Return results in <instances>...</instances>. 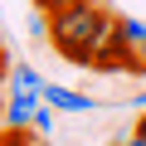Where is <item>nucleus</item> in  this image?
I'll return each mask as SVG.
<instances>
[{
	"instance_id": "obj_13",
	"label": "nucleus",
	"mask_w": 146,
	"mask_h": 146,
	"mask_svg": "<svg viewBox=\"0 0 146 146\" xmlns=\"http://www.w3.org/2000/svg\"><path fill=\"white\" fill-rule=\"evenodd\" d=\"M136 136H146V112H141V117H136Z\"/></svg>"
},
{
	"instance_id": "obj_12",
	"label": "nucleus",
	"mask_w": 146,
	"mask_h": 146,
	"mask_svg": "<svg viewBox=\"0 0 146 146\" xmlns=\"http://www.w3.org/2000/svg\"><path fill=\"white\" fill-rule=\"evenodd\" d=\"M117 146H146V136H136V131H131V136H127V141H117Z\"/></svg>"
},
{
	"instance_id": "obj_8",
	"label": "nucleus",
	"mask_w": 146,
	"mask_h": 146,
	"mask_svg": "<svg viewBox=\"0 0 146 146\" xmlns=\"http://www.w3.org/2000/svg\"><path fill=\"white\" fill-rule=\"evenodd\" d=\"M25 29H29L34 39H49V15H44V10H34V15L25 20Z\"/></svg>"
},
{
	"instance_id": "obj_7",
	"label": "nucleus",
	"mask_w": 146,
	"mask_h": 146,
	"mask_svg": "<svg viewBox=\"0 0 146 146\" xmlns=\"http://www.w3.org/2000/svg\"><path fill=\"white\" fill-rule=\"evenodd\" d=\"M29 131H34V136H49V131H54V107H49V102L34 107V127H29Z\"/></svg>"
},
{
	"instance_id": "obj_4",
	"label": "nucleus",
	"mask_w": 146,
	"mask_h": 146,
	"mask_svg": "<svg viewBox=\"0 0 146 146\" xmlns=\"http://www.w3.org/2000/svg\"><path fill=\"white\" fill-rule=\"evenodd\" d=\"M10 93H20V98H44V88H49V78H39V68H29V63H15L10 68V83H5Z\"/></svg>"
},
{
	"instance_id": "obj_5",
	"label": "nucleus",
	"mask_w": 146,
	"mask_h": 146,
	"mask_svg": "<svg viewBox=\"0 0 146 146\" xmlns=\"http://www.w3.org/2000/svg\"><path fill=\"white\" fill-rule=\"evenodd\" d=\"M44 102H49L54 112H93V98H88V93H73V88H58V83L44 88Z\"/></svg>"
},
{
	"instance_id": "obj_2",
	"label": "nucleus",
	"mask_w": 146,
	"mask_h": 146,
	"mask_svg": "<svg viewBox=\"0 0 146 146\" xmlns=\"http://www.w3.org/2000/svg\"><path fill=\"white\" fill-rule=\"evenodd\" d=\"M93 73H146V49L127 44V34L112 25V34L93 54Z\"/></svg>"
},
{
	"instance_id": "obj_14",
	"label": "nucleus",
	"mask_w": 146,
	"mask_h": 146,
	"mask_svg": "<svg viewBox=\"0 0 146 146\" xmlns=\"http://www.w3.org/2000/svg\"><path fill=\"white\" fill-rule=\"evenodd\" d=\"M0 131H5V98H0Z\"/></svg>"
},
{
	"instance_id": "obj_3",
	"label": "nucleus",
	"mask_w": 146,
	"mask_h": 146,
	"mask_svg": "<svg viewBox=\"0 0 146 146\" xmlns=\"http://www.w3.org/2000/svg\"><path fill=\"white\" fill-rule=\"evenodd\" d=\"M44 98H20V93H5V127L10 131H29L34 127V107Z\"/></svg>"
},
{
	"instance_id": "obj_6",
	"label": "nucleus",
	"mask_w": 146,
	"mask_h": 146,
	"mask_svg": "<svg viewBox=\"0 0 146 146\" xmlns=\"http://www.w3.org/2000/svg\"><path fill=\"white\" fill-rule=\"evenodd\" d=\"M117 29L127 34V44L146 49V20H136V15H117Z\"/></svg>"
},
{
	"instance_id": "obj_9",
	"label": "nucleus",
	"mask_w": 146,
	"mask_h": 146,
	"mask_svg": "<svg viewBox=\"0 0 146 146\" xmlns=\"http://www.w3.org/2000/svg\"><path fill=\"white\" fill-rule=\"evenodd\" d=\"M0 146H34V131H0Z\"/></svg>"
},
{
	"instance_id": "obj_1",
	"label": "nucleus",
	"mask_w": 146,
	"mask_h": 146,
	"mask_svg": "<svg viewBox=\"0 0 146 146\" xmlns=\"http://www.w3.org/2000/svg\"><path fill=\"white\" fill-rule=\"evenodd\" d=\"M112 25H117V15L102 5V0H78V5L49 15V44H54V54L63 63L93 68V54L112 34Z\"/></svg>"
},
{
	"instance_id": "obj_10",
	"label": "nucleus",
	"mask_w": 146,
	"mask_h": 146,
	"mask_svg": "<svg viewBox=\"0 0 146 146\" xmlns=\"http://www.w3.org/2000/svg\"><path fill=\"white\" fill-rule=\"evenodd\" d=\"M68 5H78V0H34V10H44V15H54V10H68Z\"/></svg>"
},
{
	"instance_id": "obj_11",
	"label": "nucleus",
	"mask_w": 146,
	"mask_h": 146,
	"mask_svg": "<svg viewBox=\"0 0 146 146\" xmlns=\"http://www.w3.org/2000/svg\"><path fill=\"white\" fill-rule=\"evenodd\" d=\"M10 68H15V63L5 58V49H0V78H10Z\"/></svg>"
}]
</instances>
